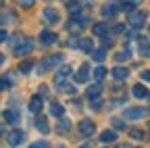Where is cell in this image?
Segmentation results:
<instances>
[{"mask_svg": "<svg viewBox=\"0 0 150 148\" xmlns=\"http://www.w3.org/2000/svg\"><path fill=\"white\" fill-rule=\"evenodd\" d=\"M29 110L33 115H38L42 110V96H33L31 100H29Z\"/></svg>", "mask_w": 150, "mask_h": 148, "instance_id": "16", "label": "cell"}, {"mask_svg": "<svg viewBox=\"0 0 150 148\" xmlns=\"http://www.w3.org/2000/svg\"><path fill=\"white\" fill-rule=\"evenodd\" d=\"M31 50H33V42H31V40H21V44H15V46H13V54H17V57L29 54Z\"/></svg>", "mask_w": 150, "mask_h": 148, "instance_id": "3", "label": "cell"}, {"mask_svg": "<svg viewBox=\"0 0 150 148\" xmlns=\"http://www.w3.org/2000/svg\"><path fill=\"white\" fill-rule=\"evenodd\" d=\"M112 77H115L117 81H125V79L129 77V69H125V67H115V69H112Z\"/></svg>", "mask_w": 150, "mask_h": 148, "instance_id": "11", "label": "cell"}, {"mask_svg": "<svg viewBox=\"0 0 150 148\" xmlns=\"http://www.w3.org/2000/svg\"><path fill=\"white\" fill-rule=\"evenodd\" d=\"M35 127L40 129L42 134H48V132H50V125H48V121H46L44 117H38V119H35Z\"/></svg>", "mask_w": 150, "mask_h": 148, "instance_id": "22", "label": "cell"}, {"mask_svg": "<svg viewBox=\"0 0 150 148\" xmlns=\"http://www.w3.org/2000/svg\"><path fill=\"white\" fill-rule=\"evenodd\" d=\"M129 57H131V50H129V48H125V50H121V52H117V54H115V61H119V63H121V61H127Z\"/></svg>", "mask_w": 150, "mask_h": 148, "instance_id": "26", "label": "cell"}, {"mask_svg": "<svg viewBox=\"0 0 150 148\" xmlns=\"http://www.w3.org/2000/svg\"><path fill=\"white\" fill-rule=\"evenodd\" d=\"M2 117H4V121H6V123H11V125H17V123H19V119H21L17 110H11V108H8V110H4Z\"/></svg>", "mask_w": 150, "mask_h": 148, "instance_id": "12", "label": "cell"}, {"mask_svg": "<svg viewBox=\"0 0 150 148\" xmlns=\"http://www.w3.org/2000/svg\"><path fill=\"white\" fill-rule=\"evenodd\" d=\"M148 129H150V123H148Z\"/></svg>", "mask_w": 150, "mask_h": 148, "instance_id": "46", "label": "cell"}, {"mask_svg": "<svg viewBox=\"0 0 150 148\" xmlns=\"http://www.w3.org/2000/svg\"><path fill=\"white\" fill-rule=\"evenodd\" d=\"M142 79H144V81H150V69H146V71L142 73Z\"/></svg>", "mask_w": 150, "mask_h": 148, "instance_id": "37", "label": "cell"}, {"mask_svg": "<svg viewBox=\"0 0 150 148\" xmlns=\"http://www.w3.org/2000/svg\"><path fill=\"white\" fill-rule=\"evenodd\" d=\"M110 125L115 127V129H119V132H121V129H125V123H123L121 119H112V121H110Z\"/></svg>", "mask_w": 150, "mask_h": 148, "instance_id": "31", "label": "cell"}, {"mask_svg": "<svg viewBox=\"0 0 150 148\" xmlns=\"http://www.w3.org/2000/svg\"><path fill=\"white\" fill-rule=\"evenodd\" d=\"M112 31H115V33H123V31H125V25H123V23L112 25Z\"/></svg>", "mask_w": 150, "mask_h": 148, "instance_id": "34", "label": "cell"}, {"mask_svg": "<svg viewBox=\"0 0 150 148\" xmlns=\"http://www.w3.org/2000/svg\"><path fill=\"white\" fill-rule=\"evenodd\" d=\"M2 63H4V54H2V52H0V65H2Z\"/></svg>", "mask_w": 150, "mask_h": 148, "instance_id": "43", "label": "cell"}, {"mask_svg": "<svg viewBox=\"0 0 150 148\" xmlns=\"http://www.w3.org/2000/svg\"><path fill=\"white\" fill-rule=\"evenodd\" d=\"M44 19L48 23H59V13H56L52 6H48V8H44Z\"/></svg>", "mask_w": 150, "mask_h": 148, "instance_id": "14", "label": "cell"}, {"mask_svg": "<svg viewBox=\"0 0 150 148\" xmlns=\"http://www.w3.org/2000/svg\"><path fill=\"white\" fill-rule=\"evenodd\" d=\"M59 90H63V92H67V94H75V88L73 86H67V84H61V86H56Z\"/></svg>", "mask_w": 150, "mask_h": 148, "instance_id": "30", "label": "cell"}, {"mask_svg": "<svg viewBox=\"0 0 150 148\" xmlns=\"http://www.w3.org/2000/svg\"><path fill=\"white\" fill-rule=\"evenodd\" d=\"M2 88H8V84H6V79H0V90Z\"/></svg>", "mask_w": 150, "mask_h": 148, "instance_id": "40", "label": "cell"}, {"mask_svg": "<svg viewBox=\"0 0 150 148\" xmlns=\"http://www.w3.org/2000/svg\"><path fill=\"white\" fill-rule=\"evenodd\" d=\"M129 138H134V140H144V132H140V129H131V132H129Z\"/></svg>", "mask_w": 150, "mask_h": 148, "instance_id": "29", "label": "cell"}, {"mask_svg": "<svg viewBox=\"0 0 150 148\" xmlns=\"http://www.w3.org/2000/svg\"><path fill=\"white\" fill-rule=\"evenodd\" d=\"M38 92H40L38 96H44V94H48V88H46V86H40V90H38Z\"/></svg>", "mask_w": 150, "mask_h": 148, "instance_id": "38", "label": "cell"}, {"mask_svg": "<svg viewBox=\"0 0 150 148\" xmlns=\"http://www.w3.org/2000/svg\"><path fill=\"white\" fill-rule=\"evenodd\" d=\"M104 57H106L104 48H100V50H92V59L96 61V63H102V61H104Z\"/></svg>", "mask_w": 150, "mask_h": 148, "instance_id": "25", "label": "cell"}, {"mask_svg": "<svg viewBox=\"0 0 150 148\" xmlns=\"http://www.w3.org/2000/svg\"><path fill=\"white\" fill-rule=\"evenodd\" d=\"M29 148H48V144H46V142H33Z\"/></svg>", "mask_w": 150, "mask_h": 148, "instance_id": "36", "label": "cell"}, {"mask_svg": "<svg viewBox=\"0 0 150 148\" xmlns=\"http://www.w3.org/2000/svg\"><path fill=\"white\" fill-rule=\"evenodd\" d=\"M127 23L134 27V29L144 27V23H146V13H144V11H131V13H127Z\"/></svg>", "mask_w": 150, "mask_h": 148, "instance_id": "1", "label": "cell"}, {"mask_svg": "<svg viewBox=\"0 0 150 148\" xmlns=\"http://www.w3.org/2000/svg\"><path fill=\"white\" fill-rule=\"evenodd\" d=\"M104 75H106V69H104L102 65H98L96 69H94V79H96V81H102Z\"/></svg>", "mask_w": 150, "mask_h": 148, "instance_id": "24", "label": "cell"}, {"mask_svg": "<svg viewBox=\"0 0 150 148\" xmlns=\"http://www.w3.org/2000/svg\"><path fill=\"white\" fill-rule=\"evenodd\" d=\"M71 75V67L69 65H63L61 69H59V73H56V77H54V81H56V86H61V84H65V79Z\"/></svg>", "mask_w": 150, "mask_h": 148, "instance_id": "7", "label": "cell"}, {"mask_svg": "<svg viewBox=\"0 0 150 148\" xmlns=\"http://www.w3.org/2000/svg\"><path fill=\"white\" fill-rule=\"evenodd\" d=\"M121 11V2H119V0H108V2L102 6V17H104V19H110V17H115L117 13Z\"/></svg>", "mask_w": 150, "mask_h": 148, "instance_id": "2", "label": "cell"}, {"mask_svg": "<svg viewBox=\"0 0 150 148\" xmlns=\"http://www.w3.org/2000/svg\"><path fill=\"white\" fill-rule=\"evenodd\" d=\"M54 42H56V33H54V31L44 29V31L40 33V44H42V46H50V44H54Z\"/></svg>", "mask_w": 150, "mask_h": 148, "instance_id": "6", "label": "cell"}, {"mask_svg": "<svg viewBox=\"0 0 150 148\" xmlns=\"http://www.w3.org/2000/svg\"><path fill=\"white\" fill-rule=\"evenodd\" d=\"M23 138H25V134H23V132H19V129H15V132L8 134V144L15 148V146H19V144L23 142Z\"/></svg>", "mask_w": 150, "mask_h": 148, "instance_id": "10", "label": "cell"}, {"mask_svg": "<svg viewBox=\"0 0 150 148\" xmlns=\"http://www.w3.org/2000/svg\"><path fill=\"white\" fill-rule=\"evenodd\" d=\"M86 94H88L90 100H92V98H98V96L102 94V86H100V81H98V84H94V86H90V88L86 90Z\"/></svg>", "mask_w": 150, "mask_h": 148, "instance_id": "13", "label": "cell"}, {"mask_svg": "<svg viewBox=\"0 0 150 148\" xmlns=\"http://www.w3.org/2000/svg\"><path fill=\"white\" fill-rule=\"evenodd\" d=\"M140 54L150 57V40H140Z\"/></svg>", "mask_w": 150, "mask_h": 148, "instance_id": "23", "label": "cell"}, {"mask_svg": "<svg viewBox=\"0 0 150 148\" xmlns=\"http://www.w3.org/2000/svg\"><path fill=\"white\" fill-rule=\"evenodd\" d=\"M17 2H19V4H21L23 8H31V6L35 4V0H17Z\"/></svg>", "mask_w": 150, "mask_h": 148, "instance_id": "32", "label": "cell"}, {"mask_svg": "<svg viewBox=\"0 0 150 148\" xmlns=\"http://www.w3.org/2000/svg\"><path fill=\"white\" fill-rule=\"evenodd\" d=\"M50 113L54 115V117H63V113H65V106L61 104V102H50Z\"/></svg>", "mask_w": 150, "mask_h": 148, "instance_id": "20", "label": "cell"}, {"mask_svg": "<svg viewBox=\"0 0 150 148\" xmlns=\"http://www.w3.org/2000/svg\"><path fill=\"white\" fill-rule=\"evenodd\" d=\"M131 94H134L136 98H148V94H150V92L142 86V84H136L134 88H131Z\"/></svg>", "mask_w": 150, "mask_h": 148, "instance_id": "15", "label": "cell"}, {"mask_svg": "<svg viewBox=\"0 0 150 148\" xmlns=\"http://www.w3.org/2000/svg\"><path fill=\"white\" fill-rule=\"evenodd\" d=\"M92 31H94V35H98V38H104V35H108V25L106 23H96L92 27Z\"/></svg>", "mask_w": 150, "mask_h": 148, "instance_id": "17", "label": "cell"}, {"mask_svg": "<svg viewBox=\"0 0 150 148\" xmlns=\"http://www.w3.org/2000/svg\"><path fill=\"white\" fill-rule=\"evenodd\" d=\"M88 79H90V67L88 65H81L79 71L75 73V81H77V84H86Z\"/></svg>", "mask_w": 150, "mask_h": 148, "instance_id": "8", "label": "cell"}, {"mask_svg": "<svg viewBox=\"0 0 150 148\" xmlns=\"http://www.w3.org/2000/svg\"><path fill=\"white\" fill-rule=\"evenodd\" d=\"M4 40H6V31L0 29V42H4Z\"/></svg>", "mask_w": 150, "mask_h": 148, "instance_id": "39", "label": "cell"}, {"mask_svg": "<svg viewBox=\"0 0 150 148\" xmlns=\"http://www.w3.org/2000/svg\"><path fill=\"white\" fill-rule=\"evenodd\" d=\"M56 132H59V134H69L71 132V121L69 119H59V125H56Z\"/></svg>", "mask_w": 150, "mask_h": 148, "instance_id": "18", "label": "cell"}, {"mask_svg": "<svg viewBox=\"0 0 150 148\" xmlns=\"http://www.w3.org/2000/svg\"><path fill=\"white\" fill-rule=\"evenodd\" d=\"M92 44H94V42L86 38V40H81V42H79V48H81L83 52H90V54H92V50H94V46H92Z\"/></svg>", "mask_w": 150, "mask_h": 148, "instance_id": "27", "label": "cell"}, {"mask_svg": "<svg viewBox=\"0 0 150 148\" xmlns=\"http://www.w3.org/2000/svg\"><path fill=\"white\" fill-rule=\"evenodd\" d=\"M94 129H96V125H94L92 119H83V121L79 123V132H81L83 136H92V134H94Z\"/></svg>", "mask_w": 150, "mask_h": 148, "instance_id": "9", "label": "cell"}, {"mask_svg": "<svg viewBox=\"0 0 150 148\" xmlns=\"http://www.w3.org/2000/svg\"><path fill=\"white\" fill-rule=\"evenodd\" d=\"M67 11L71 15H77L81 11V4H79V0H67Z\"/></svg>", "mask_w": 150, "mask_h": 148, "instance_id": "21", "label": "cell"}, {"mask_svg": "<svg viewBox=\"0 0 150 148\" xmlns=\"http://www.w3.org/2000/svg\"><path fill=\"white\" fill-rule=\"evenodd\" d=\"M112 46V40L108 38V35H104V38H102V48H110Z\"/></svg>", "mask_w": 150, "mask_h": 148, "instance_id": "35", "label": "cell"}, {"mask_svg": "<svg viewBox=\"0 0 150 148\" xmlns=\"http://www.w3.org/2000/svg\"><path fill=\"white\" fill-rule=\"evenodd\" d=\"M100 106H102V98H100V96H98V98H92V108H94V110L100 108Z\"/></svg>", "mask_w": 150, "mask_h": 148, "instance_id": "33", "label": "cell"}, {"mask_svg": "<svg viewBox=\"0 0 150 148\" xmlns=\"http://www.w3.org/2000/svg\"><path fill=\"white\" fill-rule=\"evenodd\" d=\"M117 148H134V146H131V144H119Z\"/></svg>", "mask_w": 150, "mask_h": 148, "instance_id": "41", "label": "cell"}, {"mask_svg": "<svg viewBox=\"0 0 150 148\" xmlns=\"http://www.w3.org/2000/svg\"><path fill=\"white\" fill-rule=\"evenodd\" d=\"M4 134V125H0V136H2Z\"/></svg>", "mask_w": 150, "mask_h": 148, "instance_id": "44", "label": "cell"}, {"mask_svg": "<svg viewBox=\"0 0 150 148\" xmlns=\"http://www.w3.org/2000/svg\"><path fill=\"white\" fill-rule=\"evenodd\" d=\"M65 61V57L61 52H56V54H50V57L44 59V69H50V67H56V65H61Z\"/></svg>", "mask_w": 150, "mask_h": 148, "instance_id": "5", "label": "cell"}, {"mask_svg": "<svg viewBox=\"0 0 150 148\" xmlns=\"http://www.w3.org/2000/svg\"><path fill=\"white\" fill-rule=\"evenodd\" d=\"M81 148H88V144H86V146H81Z\"/></svg>", "mask_w": 150, "mask_h": 148, "instance_id": "45", "label": "cell"}, {"mask_svg": "<svg viewBox=\"0 0 150 148\" xmlns=\"http://www.w3.org/2000/svg\"><path fill=\"white\" fill-rule=\"evenodd\" d=\"M33 69V63L31 61H25V63H21V67H19V71H21V73H29Z\"/></svg>", "mask_w": 150, "mask_h": 148, "instance_id": "28", "label": "cell"}, {"mask_svg": "<svg viewBox=\"0 0 150 148\" xmlns=\"http://www.w3.org/2000/svg\"><path fill=\"white\" fill-rule=\"evenodd\" d=\"M144 115H146V108H142V106L127 108L125 113H123V117H125V119H129V121H138V119H142Z\"/></svg>", "mask_w": 150, "mask_h": 148, "instance_id": "4", "label": "cell"}, {"mask_svg": "<svg viewBox=\"0 0 150 148\" xmlns=\"http://www.w3.org/2000/svg\"><path fill=\"white\" fill-rule=\"evenodd\" d=\"M100 142H104V144L117 142V132H112V129H108V132H102V134H100Z\"/></svg>", "mask_w": 150, "mask_h": 148, "instance_id": "19", "label": "cell"}, {"mask_svg": "<svg viewBox=\"0 0 150 148\" xmlns=\"http://www.w3.org/2000/svg\"><path fill=\"white\" fill-rule=\"evenodd\" d=\"M125 2H131V4H138L140 0H125Z\"/></svg>", "mask_w": 150, "mask_h": 148, "instance_id": "42", "label": "cell"}]
</instances>
